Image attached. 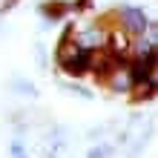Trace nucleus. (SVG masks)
<instances>
[{
    "mask_svg": "<svg viewBox=\"0 0 158 158\" xmlns=\"http://www.w3.org/2000/svg\"><path fill=\"white\" fill-rule=\"evenodd\" d=\"M89 55H92V49H83V46L72 38V26H66V35L60 38L58 52H55L58 66L66 72V75L81 78V75H86V72H89Z\"/></svg>",
    "mask_w": 158,
    "mask_h": 158,
    "instance_id": "f257e3e1",
    "label": "nucleus"
},
{
    "mask_svg": "<svg viewBox=\"0 0 158 158\" xmlns=\"http://www.w3.org/2000/svg\"><path fill=\"white\" fill-rule=\"evenodd\" d=\"M115 26H121L129 38H144L147 26H150V15L144 12L141 6H121L115 12Z\"/></svg>",
    "mask_w": 158,
    "mask_h": 158,
    "instance_id": "f03ea898",
    "label": "nucleus"
},
{
    "mask_svg": "<svg viewBox=\"0 0 158 158\" xmlns=\"http://www.w3.org/2000/svg\"><path fill=\"white\" fill-rule=\"evenodd\" d=\"M106 26L104 23H98V20H92V23H86L83 29H75L72 26V38H75L83 49H98V46H106Z\"/></svg>",
    "mask_w": 158,
    "mask_h": 158,
    "instance_id": "7ed1b4c3",
    "label": "nucleus"
},
{
    "mask_svg": "<svg viewBox=\"0 0 158 158\" xmlns=\"http://www.w3.org/2000/svg\"><path fill=\"white\" fill-rule=\"evenodd\" d=\"M104 83L109 86V92H115V95H127L129 92V60H121V63H115L112 66V72L104 78Z\"/></svg>",
    "mask_w": 158,
    "mask_h": 158,
    "instance_id": "20e7f679",
    "label": "nucleus"
},
{
    "mask_svg": "<svg viewBox=\"0 0 158 158\" xmlns=\"http://www.w3.org/2000/svg\"><path fill=\"white\" fill-rule=\"evenodd\" d=\"M66 12H69V6H66V3H60V0H52V3H40V15L46 17V20H60Z\"/></svg>",
    "mask_w": 158,
    "mask_h": 158,
    "instance_id": "39448f33",
    "label": "nucleus"
},
{
    "mask_svg": "<svg viewBox=\"0 0 158 158\" xmlns=\"http://www.w3.org/2000/svg\"><path fill=\"white\" fill-rule=\"evenodd\" d=\"M9 155H12V158H29L26 144L20 141V138H12V144H9Z\"/></svg>",
    "mask_w": 158,
    "mask_h": 158,
    "instance_id": "423d86ee",
    "label": "nucleus"
},
{
    "mask_svg": "<svg viewBox=\"0 0 158 158\" xmlns=\"http://www.w3.org/2000/svg\"><path fill=\"white\" fill-rule=\"evenodd\" d=\"M69 92H75V95H81V98H92V92L89 89H83V86H75V83H63Z\"/></svg>",
    "mask_w": 158,
    "mask_h": 158,
    "instance_id": "0eeeda50",
    "label": "nucleus"
},
{
    "mask_svg": "<svg viewBox=\"0 0 158 158\" xmlns=\"http://www.w3.org/2000/svg\"><path fill=\"white\" fill-rule=\"evenodd\" d=\"M15 89H20V92H26V95H35V89L29 86L26 81H20V83H15Z\"/></svg>",
    "mask_w": 158,
    "mask_h": 158,
    "instance_id": "6e6552de",
    "label": "nucleus"
},
{
    "mask_svg": "<svg viewBox=\"0 0 158 158\" xmlns=\"http://www.w3.org/2000/svg\"><path fill=\"white\" fill-rule=\"evenodd\" d=\"M89 158H106V147H95V150L89 152Z\"/></svg>",
    "mask_w": 158,
    "mask_h": 158,
    "instance_id": "1a4fd4ad",
    "label": "nucleus"
},
{
    "mask_svg": "<svg viewBox=\"0 0 158 158\" xmlns=\"http://www.w3.org/2000/svg\"><path fill=\"white\" fill-rule=\"evenodd\" d=\"M15 3H17V0H0V12H9Z\"/></svg>",
    "mask_w": 158,
    "mask_h": 158,
    "instance_id": "9d476101",
    "label": "nucleus"
}]
</instances>
